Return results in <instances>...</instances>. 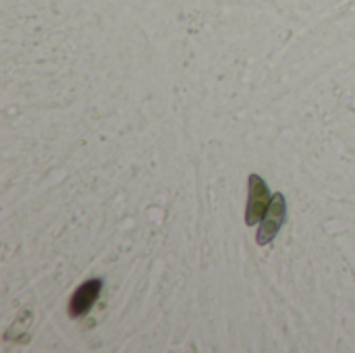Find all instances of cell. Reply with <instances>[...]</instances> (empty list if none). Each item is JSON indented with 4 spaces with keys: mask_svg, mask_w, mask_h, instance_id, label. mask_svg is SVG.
Masks as SVG:
<instances>
[{
    "mask_svg": "<svg viewBox=\"0 0 355 353\" xmlns=\"http://www.w3.org/2000/svg\"><path fill=\"white\" fill-rule=\"evenodd\" d=\"M272 202L270 189L266 181L260 175H250L248 177V208H245V225L254 227L262 223V218L268 212V206Z\"/></svg>",
    "mask_w": 355,
    "mask_h": 353,
    "instance_id": "cell-1",
    "label": "cell"
},
{
    "mask_svg": "<svg viewBox=\"0 0 355 353\" xmlns=\"http://www.w3.org/2000/svg\"><path fill=\"white\" fill-rule=\"evenodd\" d=\"M285 218H287V202H285V196L283 193H275L272 196V202L268 206V212L262 218V225H260L258 235H256L258 246L272 243V239L277 237V233L285 225Z\"/></svg>",
    "mask_w": 355,
    "mask_h": 353,
    "instance_id": "cell-2",
    "label": "cell"
},
{
    "mask_svg": "<svg viewBox=\"0 0 355 353\" xmlns=\"http://www.w3.org/2000/svg\"><path fill=\"white\" fill-rule=\"evenodd\" d=\"M102 287H104V283H102L100 279H92V281H87V283H83V285L73 293V298H71V302H69V314H71V318H81V316H85V314L92 310V306L96 304V300L100 298Z\"/></svg>",
    "mask_w": 355,
    "mask_h": 353,
    "instance_id": "cell-3",
    "label": "cell"
}]
</instances>
